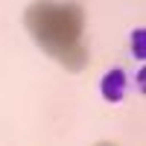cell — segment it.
<instances>
[{
	"label": "cell",
	"instance_id": "obj_1",
	"mask_svg": "<svg viewBox=\"0 0 146 146\" xmlns=\"http://www.w3.org/2000/svg\"><path fill=\"white\" fill-rule=\"evenodd\" d=\"M102 100L105 102H120L126 96V88H129V82H126V73L123 70H108L105 76H102Z\"/></svg>",
	"mask_w": 146,
	"mask_h": 146
},
{
	"label": "cell",
	"instance_id": "obj_2",
	"mask_svg": "<svg viewBox=\"0 0 146 146\" xmlns=\"http://www.w3.org/2000/svg\"><path fill=\"white\" fill-rule=\"evenodd\" d=\"M131 41H135V44H131V50H137V58H143V29H137Z\"/></svg>",
	"mask_w": 146,
	"mask_h": 146
}]
</instances>
